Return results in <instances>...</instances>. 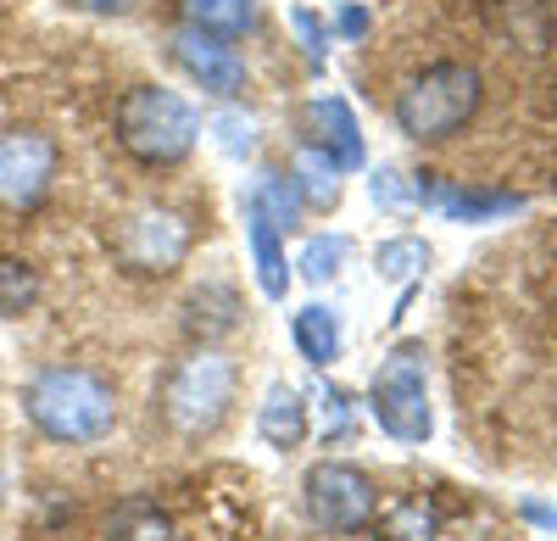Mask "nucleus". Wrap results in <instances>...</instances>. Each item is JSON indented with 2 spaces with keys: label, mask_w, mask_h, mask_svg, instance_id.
Here are the masks:
<instances>
[{
  "label": "nucleus",
  "mask_w": 557,
  "mask_h": 541,
  "mask_svg": "<svg viewBox=\"0 0 557 541\" xmlns=\"http://www.w3.org/2000/svg\"><path fill=\"white\" fill-rule=\"evenodd\" d=\"M28 419L51 435V441H96L112 430V385L96 380L89 369H45L28 396H23Z\"/></svg>",
  "instance_id": "f257e3e1"
},
{
  "label": "nucleus",
  "mask_w": 557,
  "mask_h": 541,
  "mask_svg": "<svg viewBox=\"0 0 557 541\" xmlns=\"http://www.w3.org/2000/svg\"><path fill=\"white\" fill-rule=\"evenodd\" d=\"M228 402H235V364L223 352H196L168 374L162 414L178 435H201L228 414Z\"/></svg>",
  "instance_id": "f03ea898"
},
{
  "label": "nucleus",
  "mask_w": 557,
  "mask_h": 541,
  "mask_svg": "<svg viewBox=\"0 0 557 541\" xmlns=\"http://www.w3.org/2000/svg\"><path fill=\"white\" fill-rule=\"evenodd\" d=\"M480 101V78L469 67H430L424 78H418L412 89H401V128L412 134V140H446V134L474 112Z\"/></svg>",
  "instance_id": "7ed1b4c3"
},
{
  "label": "nucleus",
  "mask_w": 557,
  "mask_h": 541,
  "mask_svg": "<svg viewBox=\"0 0 557 541\" xmlns=\"http://www.w3.org/2000/svg\"><path fill=\"white\" fill-rule=\"evenodd\" d=\"M196 140V118L178 96H162V89H139V96L123 101V146L146 162H178Z\"/></svg>",
  "instance_id": "20e7f679"
},
{
  "label": "nucleus",
  "mask_w": 557,
  "mask_h": 541,
  "mask_svg": "<svg viewBox=\"0 0 557 541\" xmlns=\"http://www.w3.org/2000/svg\"><path fill=\"white\" fill-rule=\"evenodd\" d=\"M57 179V146L39 128L0 134V212H34L51 196Z\"/></svg>",
  "instance_id": "39448f33"
},
{
  "label": "nucleus",
  "mask_w": 557,
  "mask_h": 541,
  "mask_svg": "<svg viewBox=\"0 0 557 541\" xmlns=\"http://www.w3.org/2000/svg\"><path fill=\"white\" fill-rule=\"evenodd\" d=\"M307 514L323 530H362L374 519V480L351 464H318L307 475Z\"/></svg>",
  "instance_id": "423d86ee"
},
{
  "label": "nucleus",
  "mask_w": 557,
  "mask_h": 541,
  "mask_svg": "<svg viewBox=\"0 0 557 541\" xmlns=\"http://www.w3.org/2000/svg\"><path fill=\"white\" fill-rule=\"evenodd\" d=\"M374 414L391 435H424L430 430V408H424V364L418 346H401L391 364L374 374Z\"/></svg>",
  "instance_id": "0eeeda50"
},
{
  "label": "nucleus",
  "mask_w": 557,
  "mask_h": 541,
  "mask_svg": "<svg viewBox=\"0 0 557 541\" xmlns=\"http://www.w3.org/2000/svg\"><path fill=\"white\" fill-rule=\"evenodd\" d=\"M184 251H190V230L168 212L134 218L128 235H123V262L134 268V274H173V268L184 262Z\"/></svg>",
  "instance_id": "6e6552de"
},
{
  "label": "nucleus",
  "mask_w": 557,
  "mask_h": 541,
  "mask_svg": "<svg viewBox=\"0 0 557 541\" xmlns=\"http://www.w3.org/2000/svg\"><path fill=\"white\" fill-rule=\"evenodd\" d=\"M296 346L307 364H330V357H341V324H335V312L330 307H301L296 312V324H290Z\"/></svg>",
  "instance_id": "1a4fd4ad"
},
{
  "label": "nucleus",
  "mask_w": 557,
  "mask_h": 541,
  "mask_svg": "<svg viewBox=\"0 0 557 541\" xmlns=\"http://www.w3.org/2000/svg\"><path fill=\"white\" fill-rule=\"evenodd\" d=\"M262 435L273 446H296L307 435V408H301V396L285 391V385H273L268 391V408H262Z\"/></svg>",
  "instance_id": "9d476101"
},
{
  "label": "nucleus",
  "mask_w": 557,
  "mask_h": 541,
  "mask_svg": "<svg viewBox=\"0 0 557 541\" xmlns=\"http://www.w3.org/2000/svg\"><path fill=\"white\" fill-rule=\"evenodd\" d=\"M107 541H168V519L157 514V503L134 497V503H123V508L112 514Z\"/></svg>",
  "instance_id": "9b49d317"
},
{
  "label": "nucleus",
  "mask_w": 557,
  "mask_h": 541,
  "mask_svg": "<svg viewBox=\"0 0 557 541\" xmlns=\"http://www.w3.org/2000/svg\"><path fill=\"white\" fill-rule=\"evenodd\" d=\"M39 302V280L23 257H0V319H23Z\"/></svg>",
  "instance_id": "f8f14e48"
},
{
  "label": "nucleus",
  "mask_w": 557,
  "mask_h": 541,
  "mask_svg": "<svg viewBox=\"0 0 557 541\" xmlns=\"http://www.w3.org/2000/svg\"><path fill=\"white\" fill-rule=\"evenodd\" d=\"M430 530H435V519H430L424 497L396 503V508L385 514V536H396V541H430Z\"/></svg>",
  "instance_id": "ddd939ff"
},
{
  "label": "nucleus",
  "mask_w": 557,
  "mask_h": 541,
  "mask_svg": "<svg viewBox=\"0 0 557 541\" xmlns=\"http://www.w3.org/2000/svg\"><path fill=\"white\" fill-rule=\"evenodd\" d=\"M341 241H318L312 251H307V280H330L335 274V262H341Z\"/></svg>",
  "instance_id": "4468645a"
},
{
  "label": "nucleus",
  "mask_w": 557,
  "mask_h": 541,
  "mask_svg": "<svg viewBox=\"0 0 557 541\" xmlns=\"http://www.w3.org/2000/svg\"><path fill=\"white\" fill-rule=\"evenodd\" d=\"M0 491H7V464H0Z\"/></svg>",
  "instance_id": "2eb2a0df"
}]
</instances>
